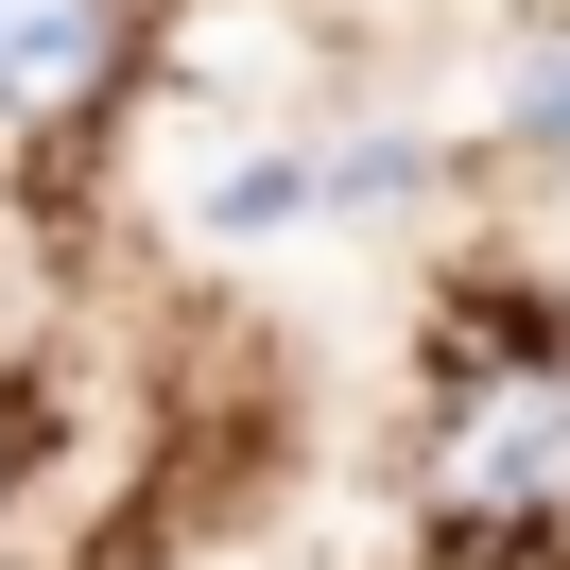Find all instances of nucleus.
<instances>
[{
    "label": "nucleus",
    "mask_w": 570,
    "mask_h": 570,
    "mask_svg": "<svg viewBox=\"0 0 570 570\" xmlns=\"http://www.w3.org/2000/svg\"><path fill=\"white\" fill-rule=\"evenodd\" d=\"M432 484H450V519H519V501H553V484H570V397H553V381H484Z\"/></svg>",
    "instance_id": "1"
},
{
    "label": "nucleus",
    "mask_w": 570,
    "mask_h": 570,
    "mask_svg": "<svg viewBox=\"0 0 570 570\" xmlns=\"http://www.w3.org/2000/svg\"><path fill=\"white\" fill-rule=\"evenodd\" d=\"M121 70V0H0V121H70Z\"/></svg>",
    "instance_id": "2"
}]
</instances>
